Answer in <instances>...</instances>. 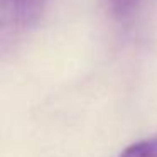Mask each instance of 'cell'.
Wrapping results in <instances>:
<instances>
[{"instance_id": "obj_3", "label": "cell", "mask_w": 157, "mask_h": 157, "mask_svg": "<svg viewBox=\"0 0 157 157\" xmlns=\"http://www.w3.org/2000/svg\"><path fill=\"white\" fill-rule=\"evenodd\" d=\"M112 10L117 15H127L128 12H132L142 0H108Z\"/></svg>"}, {"instance_id": "obj_1", "label": "cell", "mask_w": 157, "mask_h": 157, "mask_svg": "<svg viewBox=\"0 0 157 157\" xmlns=\"http://www.w3.org/2000/svg\"><path fill=\"white\" fill-rule=\"evenodd\" d=\"M48 0H0L4 34L31 29L41 17Z\"/></svg>"}, {"instance_id": "obj_2", "label": "cell", "mask_w": 157, "mask_h": 157, "mask_svg": "<svg viewBox=\"0 0 157 157\" xmlns=\"http://www.w3.org/2000/svg\"><path fill=\"white\" fill-rule=\"evenodd\" d=\"M118 157H157V135L130 144L118 154Z\"/></svg>"}]
</instances>
